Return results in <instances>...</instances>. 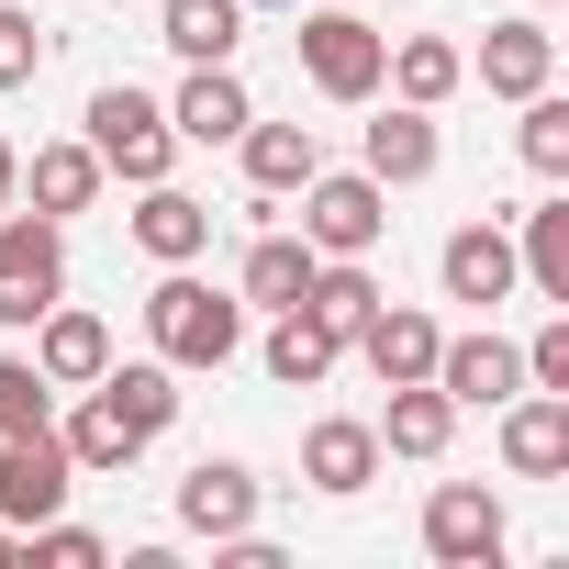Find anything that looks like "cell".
<instances>
[{
    "mask_svg": "<svg viewBox=\"0 0 569 569\" xmlns=\"http://www.w3.org/2000/svg\"><path fill=\"white\" fill-rule=\"evenodd\" d=\"M146 347L190 380V369H223L234 347H246V302L234 291H212V279H190V268H157V291H146Z\"/></svg>",
    "mask_w": 569,
    "mask_h": 569,
    "instance_id": "6da1fadb",
    "label": "cell"
},
{
    "mask_svg": "<svg viewBox=\"0 0 569 569\" xmlns=\"http://www.w3.org/2000/svg\"><path fill=\"white\" fill-rule=\"evenodd\" d=\"M79 146H90V157H101V179H123V190H146V179H168V168H179V123H168V101H157V90H134V79L90 90Z\"/></svg>",
    "mask_w": 569,
    "mask_h": 569,
    "instance_id": "7a4b0ae2",
    "label": "cell"
},
{
    "mask_svg": "<svg viewBox=\"0 0 569 569\" xmlns=\"http://www.w3.org/2000/svg\"><path fill=\"white\" fill-rule=\"evenodd\" d=\"M291 201H302V246H313V257H369V246L391 234V190H380L369 168H313Z\"/></svg>",
    "mask_w": 569,
    "mask_h": 569,
    "instance_id": "3957f363",
    "label": "cell"
},
{
    "mask_svg": "<svg viewBox=\"0 0 569 569\" xmlns=\"http://www.w3.org/2000/svg\"><path fill=\"white\" fill-rule=\"evenodd\" d=\"M68 291V223H46V212H0V336H23L46 302Z\"/></svg>",
    "mask_w": 569,
    "mask_h": 569,
    "instance_id": "277c9868",
    "label": "cell"
},
{
    "mask_svg": "<svg viewBox=\"0 0 569 569\" xmlns=\"http://www.w3.org/2000/svg\"><path fill=\"white\" fill-rule=\"evenodd\" d=\"M291 46H302V79H313L325 101H347V112H358V101H380V57H391V34H380V23H358V12H302V34H291Z\"/></svg>",
    "mask_w": 569,
    "mask_h": 569,
    "instance_id": "5b68a950",
    "label": "cell"
},
{
    "mask_svg": "<svg viewBox=\"0 0 569 569\" xmlns=\"http://www.w3.org/2000/svg\"><path fill=\"white\" fill-rule=\"evenodd\" d=\"M68 491H79V458H68V436H57V413L46 425H23V436H0V525H46V513H68Z\"/></svg>",
    "mask_w": 569,
    "mask_h": 569,
    "instance_id": "8992f818",
    "label": "cell"
},
{
    "mask_svg": "<svg viewBox=\"0 0 569 569\" xmlns=\"http://www.w3.org/2000/svg\"><path fill=\"white\" fill-rule=\"evenodd\" d=\"M502 491H480V480H436L425 491V558L436 569H491L502 558Z\"/></svg>",
    "mask_w": 569,
    "mask_h": 569,
    "instance_id": "52a82bcc",
    "label": "cell"
},
{
    "mask_svg": "<svg viewBox=\"0 0 569 569\" xmlns=\"http://www.w3.org/2000/svg\"><path fill=\"white\" fill-rule=\"evenodd\" d=\"M436 291H447V302H480V313L513 302V291H525V268H513V223H491V212L458 223V234L436 246Z\"/></svg>",
    "mask_w": 569,
    "mask_h": 569,
    "instance_id": "ba28073f",
    "label": "cell"
},
{
    "mask_svg": "<svg viewBox=\"0 0 569 569\" xmlns=\"http://www.w3.org/2000/svg\"><path fill=\"white\" fill-rule=\"evenodd\" d=\"M23 336H34L23 358H34V369H46L57 391H90V380L112 369V325H101L90 302H68V291H57V302H46V313L23 325Z\"/></svg>",
    "mask_w": 569,
    "mask_h": 569,
    "instance_id": "9c48e42d",
    "label": "cell"
},
{
    "mask_svg": "<svg viewBox=\"0 0 569 569\" xmlns=\"http://www.w3.org/2000/svg\"><path fill=\"white\" fill-rule=\"evenodd\" d=\"M436 391H447L458 413H502V402L525 391V347L491 336V325H480V336H447V347H436Z\"/></svg>",
    "mask_w": 569,
    "mask_h": 569,
    "instance_id": "30bf717a",
    "label": "cell"
},
{
    "mask_svg": "<svg viewBox=\"0 0 569 569\" xmlns=\"http://www.w3.org/2000/svg\"><path fill=\"white\" fill-rule=\"evenodd\" d=\"M179 536H212V547H234V536H257V469L246 458H190V480H179Z\"/></svg>",
    "mask_w": 569,
    "mask_h": 569,
    "instance_id": "8fae6325",
    "label": "cell"
},
{
    "mask_svg": "<svg viewBox=\"0 0 569 569\" xmlns=\"http://www.w3.org/2000/svg\"><path fill=\"white\" fill-rule=\"evenodd\" d=\"M480 90H491V101H536V90H558V34H547L536 12L480 23Z\"/></svg>",
    "mask_w": 569,
    "mask_h": 569,
    "instance_id": "7c38bea8",
    "label": "cell"
},
{
    "mask_svg": "<svg viewBox=\"0 0 569 569\" xmlns=\"http://www.w3.org/2000/svg\"><path fill=\"white\" fill-rule=\"evenodd\" d=\"M436 157H447V134H436V112H425V101H380V123L358 134V168H369L380 190L436 179Z\"/></svg>",
    "mask_w": 569,
    "mask_h": 569,
    "instance_id": "4fadbf2b",
    "label": "cell"
},
{
    "mask_svg": "<svg viewBox=\"0 0 569 569\" xmlns=\"http://www.w3.org/2000/svg\"><path fill=\"white\" fill-rule=\"evenodd\" d=\"M123 234H134V246H146L157 268H201V257H212V201H190L179 179H146V190H134V223H123Z\"/></svg>",
    "mask_w": 569,
    "mask_h": 569,
    "instance_id": "5bb4252c",
    "label": "cell"
},
{
    "mask_svg": "<svg viewBox=\"0 0 569 569\" xmlns=\"http://www.w3.org/2000/svg\"><path fill=\"white\" fill-rule=\"evenodd\" d=\"M302 480H313L325 502H358V491L380 480V425H358V413H313V425H302Z\"/></svg>",
    "mask_w": 569,
    "mask_h": 569,
    "instance_id": "9a60e30c",
    "label": "cell"
},
{
    "mask_svg": "<svg viewBox=\"0 0 569 569\" xmlns=\"http://www.w3.org/2000/svg\"><path fill=\"white\" fill-rule=\"evenodd\" d=\"M347 347H358V358L380 369V391H391V380H436V347H447V325H436V313H413V302H380V313H369Z\"/></svg>",
    "mask_w": 569,
    "mask_h": 569,
    "instance_id": "2e32d148",
    "label": "cell"
},
{
    "mask_svg": "<svg viewBox=\"0 0 569 569\" xmlns=\"http://www.w3.org/2000/svg\"><path fill=\"white\" fill-rule=\"evenodd\" d=\"M502 469L513 480H558L569 469V391H513L502 402Z\"/></svg>",
    "mask_w": 569,
    "mask_h": 569,
    "instance_id": "e0dca14e",
    "label": "cell"
},
{
    "mask_svg": "<svg viewBox=\"0 0 569 569\" xmlns=\"http://www.w3.org/2000/svg\"><path fill=\"white\" fill-rule=\"evenodd\" d=\"M313 291V246L291 234V223H257V246H246V268H234V302L246 313H291Z\"/></svg>",
    "mask_w": 569,
    "mask_h": 569,
    "instance_id": "ac0fdd59",
    "label": "cell"
},
{
    "mask_svg": "<svg viewBox=\"0 0 569 569\" xmlns=\"http://www.w3.org/2000/svg\"><path fill=\"white\" fill-rule=\"evenodd\" d=\"M101 201V157L79 146V134H57V146H34L23 157V212H46V223H79Z\"/></svg>",
    "mask_w": 569,
    "mask_h": 569,
    "instance_id": "d6986e66",
    "label": "cell"
},
{
    "mask_svg": "<svg viewBox=\"0 0 569 569\" xmlns=\"http://www.w3.org/2000/svg\"><path fill=\"white\" fill-rule=\"evenodd\" d=\"M157 46H168L179 68H234L246 0H157Z\"/></svg>",
    "mask_w": 569,
    "mask_h": 569,
    "instance_id": "ffe728a7",
    "label": "cell"
},
{
    "mask_svg": "<svg viewBox=\"0 0 569 569\" xmlns=\"http://www.w3.org/2000/svg\"><path fill=\"white\" fill-rule=\"evenodd\" d=\"M380 90H391V101H425V112H447V101L469 90V46H447V34H402V46L380 57Z\"/></svg>",
    "mask_w": 569,
    "mask_h": 569,
    "instance_id": "44dd1931",
    "label": "cell"
},
{
    "mask_svg": "<svg viewBox=\"0 0 569 569\" xmlns=\"http://www.w3.org/2000/svg\"><path fill=\"white\" fill-rule=\"evenodd\" d=\"M168 123H179V146H234V134L257 123V101H246L234 68H190L179 101H168Z\"/></svg>",
    "mask_w": 569,
    "mask_h": 569,
    "instance_id": "7402d4cb",
    "label": "cell"
},
{
    "mask_svg": "<svg viewBox=\"0 0 569 569\" xmlns=\"http://www.w3.org/2000/svg\"><path fill=\"white\" fill-rule=\"evenodd\" d=\"M447 436H458V402H447L436 380H391V413H380V458H413V469H436V458H447Z\"/></svg>",
    "mask_w": 569,
    "mask_h": 569,
    "instance_id": "603a6c76",
    "label": "cell"
},
{
    "mask_svg": "<svg viewBox=\"0 0 569 569\" xmlns=\"http://www.w3.org/2000/svg\"><path fill=\"white\" fill-rule=\"evenodd\" d=\"M234 157H246V190H257V201H291V190L325 168L313 123H246V134H234Z\"/></svg>",
    "mask_w": 569,
    "mask_h": 569,
    "instance_id": "cb8c5ba5",
    "label": "cell"
},
{
    "mask_svg": "<svg viewBox=\"0 0 569 569\" xmlns=\"http://www.w3.org/2000/svg\"><path fill=\"white\" fill-rule=\"evenodd\" d=\"M90 391H101V402H112V413H123V425H134L146 447H157V436L179 425V369H168V358H112V369H101Z\"/></svg>",
    "mask_w": 569,
    "mask_h": 569,
    "instance_id": "d4e9b609",
    "label": "cell"
},
{
    "mask_svg": "<svg viewBox=\"0 0 569 569\" xmlns=\"http://www.w3.org/2000/svg\"><path fill=\"white\" fill-rule=\"evenodd\" d=\"M257 358H268V380H279V391H325V380H336V358H347V336H325V325L291 302V313H268V347H257Z\"/></svg>",
    "mask_w": 569,
    "mask_h": 569,
    "instance_id": "484cf974",
    "label": "cell"
},
{
    "mask_svg": "<svg viewBox=\"0 0 569 569\" xmlns=\"http://www.w3.org/2000/svg\"><path fill=\"white\" fill-rule=\"evenodd\" d=\"M513 268H525V291L569 313V190H547L525 223H513Z\"/></svg>",
    "mask_w": 569,
    "mask_h": 569,
    "instance_id": "4316f807",
    "label": "cell"
},
{
    "mask_svg": "<svg viewBox=\"0 0 569 569\" xmlns=\"http://www.w3.org/2000/svg\"><path fill=\"white\" fill-rule=\"evenodd\" d=\"M57 436H68V458H79V480H123V469L146 458V436H134V425H123V413H112L101 391H79Z\"/></svg>",
    "mask_w": 569,
    "mask_h": 569,
    "instance_id": "83f0119b",
    "label": "cell"
},
{
    "mask_svg": "<svg viewBox=\"0 0 569 569\" xmlns=\"http://www.w3.org/2000/svg\"><path fill=\"white\" fill-rule=\"evenodd\" d=\"M380 302H391V291L369 279V257H313V291H302V313H313L325 336H358Z\"/></svg>",
    "mask_w": 569,
    "mask_h": 569,
    "instance_id": "f1b7e54d",
    "label": "cell"
},
{
    "mask_svg": "<svg viewBox=\"0 0 569 569\" xmlns=\"http://www.w3.org/2000/svg\"><path fill=\"white\" fill-rule=\"evenodd\" d=\"M525 123H513V157L536 168V179H569V101L558 90H536V101H513Z\"/></svg>",
    "mask_w": 569,
    "mask_h": 569,
    "instance_id": "f546056e",
    "label": "cell"
},
{
    "mask_svg": "<svg viewBox=\"0 0 569 569\" xmlns=\"http://www.w3.org/2000/svg\"><path fill=\"white\" fill-rule=\"evenodd\" d=\"M12 558H34V569H101V558H112V536H90V525L46 513V525H23V536H12Z\"/></svg>",
    "mask_w": 569,
    "mask_h": 569,
    "instance_id": "4dcf8cb0",
    "label": "cell"
},
{
    "mask_svg": "<svg viewBox=\"0 0 569 569\" xmlns=\"http://www.w3.org/2000/svg\"><path fill=\"white\" fill-rule=\"evenodd\" d=\"M57 413V380L23 358V347H0V436H23V425H46Z\"/></svg>",
    "mask_w": 569,
    "mask_h": 569,
    "instance_id": "1f68e13d",
    "label": "cell"
},
{
    "mask_svg": "<svg viewBox=\"0 0 569 569\" xmlns=\"http://www.w3.org/2000/svg\"><path fill=\"white\" fill-rule=\"evenodd\" d=\"M34 68H46V23L23 0H0V90H34Z\"/></svg>",
    "mask_w": 569,
    "mask_h": 569,
    "instance_id": "d6a6232c",
    "label": "cell"
},
{
    "mask_svg": "<svg viewBox=\"0 0 569 569\" xmlns=\"http://www.w3.org/2000/svg\"><path fill=\"white\" fill-rule=\"evenodd\" d=\"M525 391H569V313H547L525 336Z\"/></svg>",
    "mask_w": 569,
    "mask_h": 569,
    "instance_id": "836d02e7",
    "label": "cell"
},
{
    "mask_svg": "<svg viewBox=\"0 0 569 569\" xmlns=\"http://www.w3.org/2000/svg\"><path fill=\"white\" fill-rule=\"evenodd\" d=\"M12 201H23V146L0 134V212H12Z\"/></svg>",
    "mask_w": 569,
    "mask_h": 569,
    "instance_id": "e575fe53",
    "label": "cell"
},
{
    "mask_svg": "<svg viewBox=\"0 0 569 569\" xmlns=\"http://www.w3.org/2000/svg\"><path fill=\"white\" fill-rule=\"evenodd\" d=\"M268 12H302V0H268Z\"/></svg>",
    "mask_w": 569,
    "mask_h": 569,
    "instance_id": "d590c367",
    "label": "cell"
},
{
    "mask_svg": "<svg viewBox=\"0 0 569 569\" xmlns=\"http://www.w3.org/2000/svg\"><path fill=\"white\" fill-rule=\"evenodd\" d=\"M0 558H12V525H0Z\"/></svg>",
    "mask_w": 569,
    "mask_h": 569,
    "instance_id": "8d00e7d4",
    "label": "cell"
},
{
    "mask_svg": "<svg viewBox=\"0 0 569 569\" xmlns=\"http://www.w3.org/2000/svg\"><path fill=\"white\" fill-rule=\"evenodd\" d=\"M525 12H547V0H525Z\"/></svg>",
    "mask_w": 569,
    "mask_h": 569,
    "instance_id": "74e56055",
    "label": "cell"
}]
</instances>
